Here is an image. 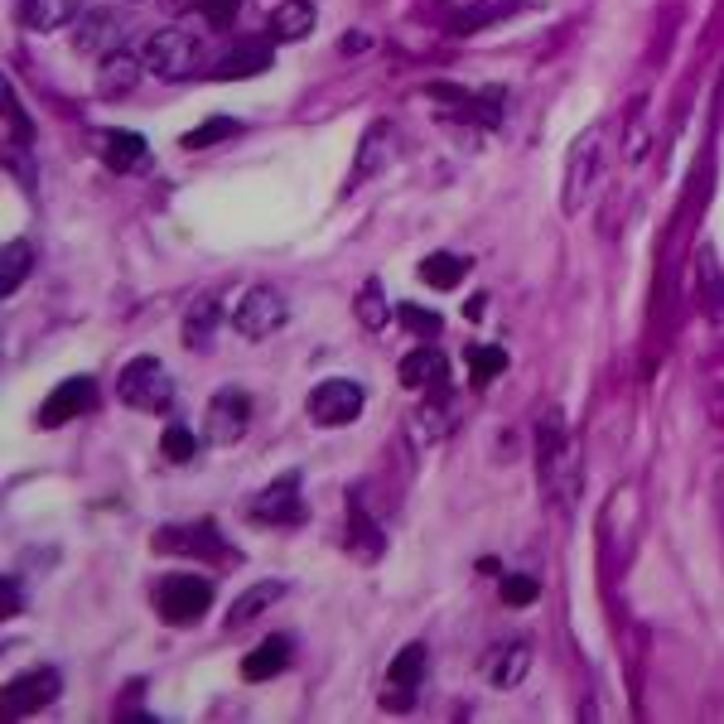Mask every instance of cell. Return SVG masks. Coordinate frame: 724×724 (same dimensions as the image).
<instances>
[{"mask_svg":"<svg viewBox=\"0 0 724 724\" xmlns=\"http://www.w3.org/2000/svg\"><path fill=\"white\" fill-rule=\"evenodd\" d=\"M140 58H145V68L159 72L165 82H179V78H188V72H198L203 49H198V39L188 35V29L165 25V29H150V35H145Z\"/></svg>","mask_w":724,"mask_h":724,"instance_id":"obj_1","label":"cell"},{"mask_svg":"<svg viewBox=\"0 0 724 724\" xmlns=\"http://www.w3.org/2000/svg\"><path fill=\"white\" fill-rule=\"evenodd\" d=\"M155 608L159 618L184 628V623H198L213 608V579L203 575H165L155 585Z\"/></svg>","mask_w":724,"mask_h":724,"instance_id":"obj_2","label":"cell"},{"mask_svg":"<svg viewBox=\"0 0 724 724\" xmlns=\"http://www.w3.org/2000/svg\"><path fill=\"white\" fill-rule=\"evenodd\" d=\"M116 391H121V401L130 411H165L174 387H169V372L159 358H130L121 376H116Z\"/></svg>","mask_w":724,"mask_h":724,"instance_id":"obj_3","label":"cell"},{"mask_svg":"<svg viewBox=\"0 0 724 724\" xmlns=\"http://www.w3.org/2000/svg\"><path fill=\"white\" fill-rule=\"evenodd\" d=\"M285 319H290V304L285 295L275 285H252L246 295L237 300V310H232V329L242 333V339H271L275 329H285Z\"/></svg>","mask_w":724,"mask_h":724,"instance_id":"obj_4","label":"cell"},{"mask_svg":"<svg viewBox=\"0 0 724 724\" xmlns=\"http://www.w3.org/2000/svg\"><path fill=\"white\" fill-rule=\"evenodd\" d=\"M362 405H368V391L353 376H329V382H319L310 391V401H304V411H310L314 425H348V420L362 415Z\"/></svg>","mask_w":724,"mask_h":724,"instance_id":"obj_5","label":"cell"},{"mask_svg":"<svg viewBox=\"0 0 724 724\" xmlns=\"http://www.w3.org/2000/svg\"><path fill=\"white\" fill-rule=\"evenodd\" d=\"M425 666H430V652H425V643H405V647L397 652V657H391L382 705H387V710H411V705H415L420 681H425Z\"/></svg>","mask_w":724,"mask_h":724,"instance_id":"obj_6","label":"cell"},{"mask_svg":"<svg viewBox=\"0 0 724 724\" xmlns=\"http://www.w3.org/2000/svg\"><path fill=\"white\" fill-rule=\"evenodd\" d=\"M58 695H63V676H58L53 666H35V672L14 676L6 686V710L14 720H25V715H35V710L53 705Z\"/></svg>","mask_w":724,"mask_h":724,"instance_id":"obj_7","label":"cell"},{"mask_svg":"<svg viewBox=\"0 0 724 724\" xmlns=\"http://www.w3.org/2000/svg\"><path fill=\"white\" fill-rule=\"evenodd\" d=\"M203 425H208L213 444H237L246 434V425H252V397L237 391V387H223L208 401V420H203Z\"/></svg>","mask_w":724,"mask_h":724,"instance_id":"obj_8","label":"cell"},{"mask_svg":"<svg viewBox=\"0 0 724 724\" xmlns=\"http://www.w3.org/2000/svg\"><path fill=\"white\" fill-rule=\"evenodd\" d=\"M599 145H604V130H599V126L585 130V136L575 140L570 165H565V213H579V203H585L594 174H599V159H604Z\"/></svg>","mask_w":724,"mask_h":724,"instance_id":"obj_9","label":"cell"},{"mask_svg":"<svg viewBox=\"0 0 724 724\" xmlns=\"http://www.w3.org/2000/svg\"><path fill=\"white\" fill-rule=\"evenodd\" d=\"M92 405H97V382H92V376H68V382H58L53 397L43 401L39 425H43V430L68 425V420H78L82 411H92Z\"/></svg>","mask_w":724,"mask_h":724,"instance_id":"obj_10","label":"cell"},{"mask_svg":"<svg viewBox=\"0 0 724 724\" xmlns=\"http://www.w3.org/2000/svg\"><path fill=\"white\" fill-rule=\"evenodd\" d=\"M391 155H397V126L391 121H372L368 130H362V145H358V159H353V174H348V184H368L376 179Z\"/></svg>","mask_w":724,"mask_h":724,"instance_id":"obj_11","label":"cell"},{"mask_svg":"<svg viewBox=\"0 0 724 724\" xmlns=\"http://www.w3.org/2000/svg\"><path fill=\"white\" fill-rule=\"evenodd\" d=\"M271 68V43L266 39H232L223 58L213 63L217 82H237V78H256V72Z\"/></svg>","mask_w":724,"mask_h":724,"instance_id":"obj_12","label":"cell"},{"mask_svg":"<svg viewBox=\"0 0 724 724\" xmlns=\"http://www.w3.org/2000/svg\"><path fill=\"white\" fill-rule=\"evenodd\" d=\"M397 372H401V387H411V391H434V397H444V387H449V358L440 348H411Z\"/></svg>","mask_w":724,"mask_h":724,"instance_id":"obj_13","label":"cell"},{"mask_svg":"<svg viewBox=\"0 0 724 724\" xmlns=\"http://www.w3.org/2000/svg\"><path fill=\"white\" fill-rule=\"evenodd\" d=\"M531 672V643H521V637H507V643L498 647H488L483 652V676H488V686H517L521 676Z\"/></svg>","mask_w":724,"mask_h":724,"instance_id":"obj_14","label":"cell"},{"mask_svg":"<svg viewBox=\"0 0 724 724\" xmlns=\"http://www.w3.org/2000/svg\"><path fill=\"white\" fill-rule=\"evenodd\" d=\"M252 517L256 521H275V527H285V521H300L304 517V502H300V473H285L281 483H271L266 492L256 498V507H252Z\"/></svg>","mask_w":724,"mask_h":724,"instance_id":"obj_15","label":"cell"},{"mask_svg":"<svg viewBox=\"0 0 724 724\" xmlns=\"http://www.w3.org/2000/svg\"><path fill=\"white\" fill-rule=\"evenodd\" d=\"M78 53H121V14L116 10H87L78 25Z\"/></svg>","mask_w":724,"mask_h":724,"instance_id":"obj_16","label":"cell"},{"mask_svg":"<svg viewBox=\"0 0 724 724\" xmlns=\"http://www.w3.org/2000/svg\"><path fill=\"white\" fill-rule=\"evenodd\" d=\"M281 599H285V579H256V585H246L237 599H232L227 628H246V623H256L271 604H281Z\"/></svg>","mask_w":724,"mask_h":724,"instance_id":"obj_17","label":"cell"},{"mask_svg":"<svg viewBox=\"0 0 724 724\" xmlns=\"http://www.w3.org/2000/svg\"><path fill=\"white\" fill-rule=\"evenodd\" d=\"M140 68H145V58L140 53H107L101 58V72H97V92L116 101V97H130L136 92V82H140Z\"/></svg>","mask_w":724,"mask_h":724,"instance_id":"obj_18","label":"cell"},{"mask_svg":"<svg viewBox=\"0 0 724 724\" xmlns=\"http://www.w3.org/2000/svg\"><path fill=\"white\" fill-rule=\"evenodd\" d=\"M314 20H319V10H314V0H281V6L271 10V39L275 43H295V39H310L314 35Z\"/></svg>","mask_w":724,"mask_h":724,"instance_id":"obj_19","label":"cell"},{"mask_svg":"<svg viewBox=\"0 0 724 724\" xmlns=\"http://www.w3.org/2000/svg\"><path fill=\"white\" fill-rule=\"evenodd\" d=\"M87 0H20V20L25 29H35V35H49V29H63L82 14Z\"/></svg>","mask_w":724,"mask_h":724,"instance_id":"obj_20","label":"cell"},{"mask_svg":"<svg viewBox=\"0 0 724 724\" xmlns=\"http://www.w3.org/2000/svg\"><path fill=\"white\" fill-rule=\"evenodd\" d=\"M285 666H290V637L275 633V637H266V643L252 647V657L242 662V676L246 681H271L275 672H285Z\"/></svg>","mask_w":724,"mask_h":724,"instance_id":"obj_21","label":"cell"},{"mask_svg":"<svg viewBox=\"0 0 724 724\" xmlns=\"http://www.w3.org/2000/svg\"><path fill=\"white\" fill-rule=\"evenodd\" d=\"M382 527L368 517V507H362V498H348V546L358 550L362 560H376L382 556Z\"/></svg>","mask_w":724,"mask_h":724,"instance_id":"obj_22","label":"cell"},{"mask_svg":"<svg viewBox=\"0 0 724 724\" xmlns=\"http://www.w3.org/2000/svg\"><path fill=\"white\" fill-rule=\"evenodd\" d=\"M101 155H107V165L111 169H121V174H136L145 169V140L136 136V130H107V140H101Z\"/></svg>","mask_w":724,"mask_h":724,"instance_id":"obj_23","label":"cell"},{"mask_svg":"<svg viewBox=\"0 0 724 724\" xmlns=\"http://www.w3.org/2000/svg\"><path fill=\"white\" fill-rule=\"evenodd\" d=\"M213 541H217V531L208 527V521H198V527H165V531H155V550H184V556H198V550H223Z\"/></svg>","mask_w":724,"mask_h":724,"instance_id":"obj_24","label":"cell"},{"mask_svg":"<svg viewBox=\"0 0 724 724\" xmlns=\"http://www.w3.org/2000/svg\"><path fill=\"white\" fill-rule=\"evenodd\" d=\"M29 271H35V246L25 237L6 242V252H0V295H14L29 281Z\"/></svg>","mask_w":724,"mask_h":724,"instance_id":"obj_25","label":"cell"},{"mask_svg":"<svg viewBox=\"0 0 724 724\" xmlns=\"http://www.w3.org/2000/svg\"><path fill=\"white\" fill-rule=\"evenodd\" d=\"M213 333H217V300H194L188 304V314H184V348L208 353Z\"/></svg>","mask_w":724,"mask_h":724,"instance_id":"obj_26","label":"cell"},{"mask_svg":"<svg viewBox=\"0 0 724 724\" xmlns=\"http://www.w3.org/2000/svg\"><path fill=\"white\" fill-rule=\"evenodd\" d=\"M463 271H469V261L454 256V252H430L420 261V281L434 285V290H454L463 281Z\"/></svg>","mask_w":724,"mask_h":724,"instance_id":"obj_27","label":"cell"},{"mask_svg":"<svg viewBox=\"0 0 724 724\" xmlns=\"http://www.w3.org/2000/svg\"><path fill=\"white\" fill-rule=\"evenodd\" d=\"M701 300H705V310H710V319H720L724 324V271H720V261H715V246H705L701 252Z\"/></svg>","mask_w":724,"mask_h":724,"instance_id":"obj_28","label":"cell"},{"mask_svg":"<svg viewBox=\"0 0 724 724\" xmlns=\"http://www.w3.org/2000/svg\"><path fill=\"white\" fill-rule=\"evenodd\" d=\"M463 362H469L473 387H488L498 372H507V353L502 348H492V343H469L463 348Z\"/></svg>","mask_w":724,"mask_h":724,"instance_id":"obj_29","label":"cell"},{"mask_svg":"<svg viewBox=\"0 0 724 724\" xmlns=\"http://www.w3.org/2000/svg\"><path fill=\"white\" fill-rule=\"evenodd\" d=\"M358 319H362V329H387V300H382V281H368L362 285V295H358Z\"/></svg>","mask_w":724,"mask_h":724,"instance_id":"obj_30","label":"cell"},{"mask_svg":"<svg viewBox=\"0 0 724 724\" xmlns=\"http://www.w3.org/2000/svg\"><path fill=\"white\" fill-rule=\"evenodd\" d=\"M232 130H237V121L232 116H213V121H203V126H194L184 136V150H203V145H217V140H227Z\"/></svg>","mask_w":724,"mask_h":724,"instance_id":"obj_31","label":"cell"},{"mask_svg":"<svg viewBox=\"0 0 724 724\" xmlns=\"http://www.w3.org/2000/svg\"><path fill=\"white\" fill-rule=\"evenodd\" d=\"M159 449H165L169 463H188L198 454V440H194V430H188V425H169L165 440H159Z\"/></svg>","mask_w":724,"mask_h":724,"instance_id":"obj_32","label":"cell"},{"mask_svg":"<svg viewBox=\"0 0 724 724\" xmlns=\"http://www.w3.org/2000/svg\"><path fill=\"white\" fill-rule=\"evenodd\" d=\"M498 594H502V604L521 608V604H536V594H541V585H536L531 575H507L502 585H498Z\"/></svg>","mask_w":724,"mask_h":724,"instance_id":"obj_33","label":"cell"},{"mask_svg":"<svg viewBox=\"0 0 724 724\" xmlns=\"http://www.w3.org/2000/svg\"><path fill=\"white\" fill-rule=\"evenodd\" d=\"M242 6H246V0H194V10H198L208 25H232V20L242 14Z\"/></svg>","mask_w":724,"mask_h":724,"instance_id":"obj_34","label":"cell"},{"mask_svg":"<svg viewBox=\"0 0 724 724\" xmlns=\"http://www.w3.org/2000/svg\"><path fill=\"white\" fill-rule=\"evenodd\" d=\"M401 324L415 329V333H425V339H434V333H440V314L420 310V304H401Z\"/></svg>","mask_w":724,"mask_h":724,"instance_id":"obj_35","label":"cell"},{"mask_svg":"<svg viewBox=\"0 0 724 724\" xmlns=\"http://www.w3.org/2000/svg\"><path fill=\"white\" fill-rule=\"evenodd\" d=\"M0 97H6V116H10V130H14V140H29V136H35V126H29V116L20 111V101H14V92H10V87H6V92H0Z\"/></svg>","mask_w":724,"mask_h":724,"instance_id":"obj_36","label":"cell"},{"mask_svg":"<svg viewBox=\"0 0 724 724\" xmlns=\"http://www.w3.org/2000/svg\"><path fill=\"white\" fill-rule=\"evenodd\" d=\"M0 604H6V614H14V608H20V589L6 585V589H0Z\"/></svg>","mask_w":724,"mask_h":724,"instance_id":"obj_37","label":"cell"},{"mask_svg":"<svg viewBox=\"0 0 724 724\" xmlns=\"http://www.w3.org/2000/svg\"><path fill=\"white\" fill-rule=\"evenodd\" d=\"M368 49V35H343V53H362Z\"/></svg>","mask_w":724,"mask_h":724,"instance_id":"obj_38","label":"cell"}]
</instances>
